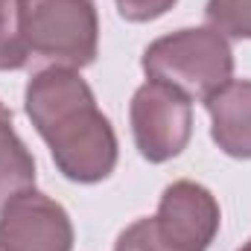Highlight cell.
Segmentation results:
<instances>
[{
  "label": "cell",
  "instance_id": "cell-4",
  "mask_svg": "<svg viewBox=\"0 0 251 251\" xmlns=\"http://www.w3.org/2000/svg\"><path fill=\"white\" fill-rule=\"evenodd\" d=\"M137 152L149 164L178 158L193 137V102L170 85L143 82L128 105Z\"/></svg>",
  "mask_w": 251,
  "mask_h": 251
},
{
  "label": "cell",
  "instance_id": "cell-13",
  "mask_svg": "<svg viewBox=\"0 0 251 251\" xmlns=\"http://www.w3.org/2000/svg\"><path fill=\"white\" fill-rule=\"evenodd\" d=\"M240 251H251V240H249V243H246V246H243Z\"/></svg>",
  "mask_w": 251,
  "mask_h": 251
},
{
  "label": "cell",
  "instance_id": "cell-11",
  "mask_svg": "<svg viewBox=\"0 0 251 251\" xmlns=\"http://www.w3.org/2000/svg\"><path fill=\"white\" fill-rule=\"evenodd\" d=\"M114 251H176V249L164 240L155 216H146V219L131 222L123 234L117 237Z\"/></svg>",
  "mask_w": 251,
  "mask_h": 251
},
{
  "label": "cell",
  "instance_id": "cell-3",
  "mask_svg": "<svg viewBox=\"0 0 251 251\" xmlns=\"http://www.w3.org/2000/svg\"><path fill=\"white\" fill-rule=\"evenodd\" d=\"M18 24L35 62L82 70L97 59V0H18Z\"/></svg>",
  "mask_w": 251,
  "mask_h": 251
},
{
  "label": "cell",
  "instance_id": "cell-10",
  "mask_svg": "<svg viewBox=\"0 0 251 251\" xmlns=\"http://www.w3.org/2000/svg\"><path fill=\"white\" fill-rule=\"evenodd\" d=\"M29 53L18 24V0H0V70H24Z\"/></svg>",
  "mask_w": 251,
  "mask_h": 251
},
{
  "label": "cell",
  "instance_id": "cell-2",
  "mask_svg": "<svg viewBox=\"0 0 251 251\" xmlns=\"http://www.w3.org/2000/svg\"><path fill=\"white\" fill-rule=\"evenodd\" d=\"M140 67L146 79L176 88L193 102L234 79V50L213 26H187L155 38L143 50Z\"/></svg>",
  "mask_w": 251,
  "mask_h": 251
},
{
  "label": "cell",
  "instance_id": "cell-12",
  "mask_svg": "<svg viewBox=\"0 0 251 251\" xmlns=\"http://www.w3.org/2000/svg\"><path fill=\"white\" fill-rule=\"evenodd\" d=\"M114 3H117L120 18L131 21V24H146V21L167 15L178 0H114Z\"/></svg>",
  "mask_w": 251,
  "mask_h": 251
},
{
  "label": "cell",
  "instance_id": "cell-7",
  "mask_svg": "<svg viewBox=\"0 0 251 251\" xmlns=\"http://www.w3.org/2000/svg\"><path fill=\"white\" fill-rule=\"evenodd\" d=\"M210 137L228 155L251 161V79H231L204 100Z\"/></svg>",
  "mask_w": 251,
  "mask_h": 251
},
{
  "label": "cell",
  "instance_id": "cell-8",
  "mask_svg": "<svg viewBox=\"0 0 251 251\" xmlns=\"http://www.w3.org/2000/svg\"><path fill=\"white\" fill-rule=\"evenodd\" d=\"M35 187V158L18 137L12 111L0 102V210L21 193Z\"/></svg>",
  "mask_w": 251,
  "mask_h": 251
},
{
  "label": "cell",
  "instance_id": "cell-9",
  "mask_svg": "<svg viewBox=\"0 0 251 251\" xmlns=\"http://www.w3.org/2000/svg\"><path fill=\"white\" fill-rule=\"evenodd\" d=\"M204 18L225 38L251 41V0H207Z\"/></svg>",
  "mask_w": 251,
  "mask_h": 251
},
{
  "label": "cell",
  "instance_id": "cell-1",
  "mask_svg": "<svg viewBox=\"0 0 251 251\" xmlns=\"http://www.w3.org/2000/svg\"><path fill=\"white\" fill-rule=\"evenodd\" d=\"M24 108L67 181L100 184L114 173L120 155L114 126L79 70H35L24 91Z\"/></svg>",
  "mask_w": 251,
  "mask_h": 251
},
{
  "label": "cell",
  "instance_id": "cell-5",
  "mask_svg": "<svg viewBox=\"0 0 251 251\" xmlns=\"http://www.w3.org/2000/svg\"><path fill=\"white\" fill-rule=\"evenodd\" d=\"M73 240L67 210L35 187L0 210V251H73Z\"/></svg>",
  "mask_w": 251,
  "mask_h": 251
},
{
  "label": "cell",
  "instance_id": "cell-6",
  "mask_svg": "<svg viewBox=\"0 0 251 251\" xmlns=\"http://www.w3.org/2000/svg\"><path fill=\"white\" fill-rule=\"evenodd\" d=\"M155 222L176 251H207L219 234L222 210L207 187L181 178L161 193Z\"/></svg>",
  "mask_w": 251,
  "mask_h": 251
}]
</instances>
